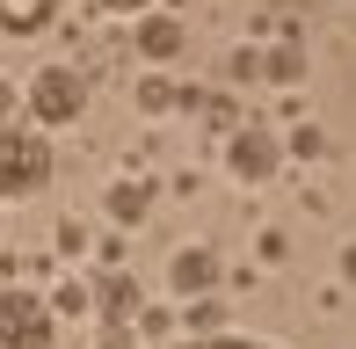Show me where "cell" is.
<instances>
[{"mask_svg": "<svg viewBox=\"0 0 356 349\" xmlns=\"http://www.w3.org/2000/svg\"><path fill=\"white\" fill-rule=\"evenodd\" d=\"M51 182V146L44 131H22V124H0V197H37Z\"/></svg>", "mask_w": 356, "mask_h": 349, "instance_id": "cell-1", "label": "cell"}, {"mask_svg": "<svg viewBox=\"0 0 356 349\" xmlns=\"http://www.w3.org/2000/svg\"><path fill=\"white\" fill-rule=\"evenodd\" d=\"M0 349H51V306L37 291H0Z\"/></svg>", "mask_w": 356, "mask_h": 349, "instance_id": "cell-2", "label": "cell"}, {"mask_svg": "<svg viewBox=\"0 0 356 349\" xmlns=\"http://www.w3.org/2000/svg\"><path fill=\"white\" fill-rule=\"evenodd\" d=\"M29 109H37V124H73L80 109H88V81H80L73 66H44L37 81H29Z\"/></svg>", "mask_w": 356, "mask_h": 349, "instance_id": "cell-3", "label": "cell"}, {"mask_svg": "<svg viewBox=\"0 0 356 349\" xmlns=\"http://www.w3.org/2000/svg\"><path fill=\"white\" fill-rule=\"evenodd\" d=\"M225 168H233L240 182H269V174H277V138L269 131H233L225 138Z\"/></svg>", "mask_w": 356, "mask_h": 349, "instance_id": "cell-4", "label": "cell"}, {"mask_svg": "<svg viewBox=\"0 0 356 349\" xmlns=\"http://www.w3.org/2000/svg\"><path fill=\"white\" fill-rule=\"evenodd\" d=\"M168 284L182 298H211L218 291V255H211V247H182V255L168 262Z\"/></svg>", "mask_w": 356, "mask_h": 349, "instance_id": "cell-5", "label": "cell"}, {"mask_svg": "<svg viewBox=\"0 0 356 349\" xmlns=\"http://www.w3.org/2000/svg\"><path fill=\"white\" fill-rule=\"evenodd\" d=\"M51 8L58 0H0V29H8V37H37V29L51 22Z\"/></svg>", "mask_w": 356, "mask_h": 349, "instance_id": "cell-6", "label": "cell"}, {"mask_svg": "<svg viewBox=\"0 0 356 349\" xmlns=\"http://www.w3.org/2000/svg\"><path fill=\"white\" fill-rule=\"evenodd\" d=\"M138 51L153 58V66L182 51V29H175V15H145V22H138Z\"/></svg>", "mask_w": 356, "mask_h": 349, "instance_id": "cell-7", "label": "cell"}, {"mask_svg": "<svg viewBox=\"0 0 356 349\" xmlns=\"http://www.w3.org/2000/svg\"><path fill=\"white\" fill-rule=\"evenodd\" d=\"M153 211V182H109V218L117 226H138Z\"/></svg>", "mask_w": 356, "mask_h": 349, "instance_id": "cell-8", "label": "cell"}, {"mask_svg": "<svg viewBox=\"0 0 356 349\" xmlns=\"http://www.w3.org/2000/svg\"><path fill=\"white\" fill-rule=\"evenodd\" d=\"M95 306H102V320H109V327H124V320L138 313V291H131V277H102Z\"/></svg>", "mask_w": 356, "mask_h": 349, "instance_id": "cell-9", "label": "cell"}, {"mask_svg": "<svg viewBox=\"0 0 356 349\" xmlns=\"http://www.w3.org/2000/svg\"><path fill=\"white\" fill-rule=\"evenodd\" d=\"M168 349H277V342H262V335H218V327H204V335L168 342Z\"/></svg>", "mask_w": 356, "mask_h": 349, "instance_id": "cell-10", "label": "cell"}, {"mask_svg": "<svg viewBox=\"0 0 356 349\" xmlns=\"http://www.w3.org/2000/svg\"><path fill=\"white\" fill-rule=\"evenodd\" d=\"M262 73H269V81H298V73H305V51H298V44H284V51L262 58Z\"/></svg>", "mask_w": 356, "mask_h": 349, "instance_id": "cell-11", "label": "cell"}, {"mask_svg": "<svg viewBox=\"0 0 356 349\" xmlns=\"http://www.w3.org/2000/svg\"><path fill=\"white\" fill-rule=\"evenodd\" d=\"M175 102H182V95H175L168 81H145V88H138V109H153V117H168Z\"/></svg>", "mask_w": 356, "mask_h": 349, "instance_id": "cell-12", "label": "cell"}, {"mask_svg": "<svg viewBox=\"0 0 356 349\" xmlns=\"http://www.w3.org/2000/svg\"><path fill=\"white\" fill-rule=\"evenodd\" d=\"M95 8H117V15H131V8H153V0H95Z\"/></svg>", "mask_w": 356, "mask_h": 349, "instance_id": "cell-13", "label": "cell"}, {"mask_svg": "<svg viewBox=\"0 0 356 349\" xmlns=\"http://www.w3.org/2000/svg\"><path fill=\"white\" fill-rule=\"evenodd\" d=\"M8 117H15V88L0 81V124H8Z\"/></svg>", "mask_w": 356, "mask_h": 349, "instance_id": "cell-14", "label": "cell"}, {"mask_svg": "<svg viewBox=\"0 0 356 349\" xmlns=\"http://www.w3.org/2000/svg\"><path fill=\"white\" fill-rule=\"evenodd\" d=\"M102 349H131V335H124V327H109V335H102Z\"/></svg>", "mask_w": 356, "mask_h": 349, "instance_id": "cell-15", "label": "cell"}]
</instances>
